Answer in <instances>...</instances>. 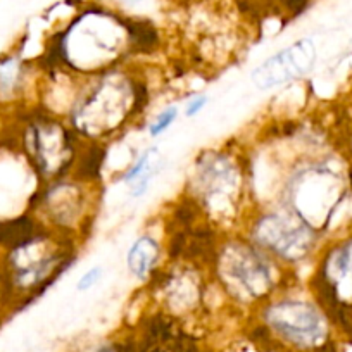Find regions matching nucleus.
I'll return each instance as SVG.
<instances>
[{"label": "nucleus", "mask_w": 352, "mask_h": 352, "mask_svg": "<svg viewBox=\"0 0 352 352\" xmlns=\"http://www.w3.org/2000/svg\"><path fill=\"white\" fill-rule=\"evenodd\" d=\"M314 63V49L309 42H300L272 57L252 74L254 83L259 88H270L285 83L311 69Z\"/></svg>", "instance_id": "obj_1"}, {"label": "nucleus", "mask_w": 352, "mask_h": 352, "mask_svg": "<svg viewBox=\"0 0 352 352\" xmlns=\"http://www.w3.org/2000/svg\"><path fill=\"white\" fill-rule=\"evenodd\" d=\"M273 321L282 333L296 340H307L309 337H316L318 327H320L316 313L299 304L276 307Z\"/></svg>", "instance_id": "obj_2"}, {"label": "nucleus", "mask_w": 352, "mask_h": 352, "mask_svg": "<svg viewBox=\"0 0 352 352\" xmlns=\"http://www.w3.org/2000/svg\"><path fill=\"white\" fill-rule=\"evenodd\" d=\"M35 236V223L28 216L0 221V245L2 247H9V249L14 250L28 243Z\"/></svg>", "instance_id": "obj_3"}, {"label": "nucleus", "mask_w": 352, "mask_h": 352, "mask_svg": "<svg viewBox=\"0 0 352 352\" xmlns=\"http://www.w3.org/2000/svg\"><path fill=\"white\" fill-rule=\"evenodd\" d=\"M159 256V245L155 240L151 236H144V239L137 240L131 247L130 254H128V266L131 272L140 278H145L151 275L152 266L155 264Z\"/></svg>", "instance_id": "obj_4"}, {"label": "nucleus", "mask_w": 352, "mask_h": 352, "mask_svg": "<svg viewBox=\"0 0 352 352\" xmlns=\"http://www.w3.org/2000/svg\"><path fill=\"white\" fill-rule=\"evenodd\" d=\"M126 28L128 33H130L131 43H133L138 50H142V52H151V50H154L155 47H157V32H155L154 26H151L148 23H126Z\"/></svg>", "instance_id": "obj_5"}, {"label": "nucleus", "mask_w": 352, "mask_h": 352, "mask_svg": "<svg viewBox=\"0 0 352 352\" xmlns=\"http://www.w3.org/2000/svg\"><path fill=\"white\" fill-rule=\"evenodd\" d=\"M104 155H106L104 148L97 147V145L88 147L87 152H83V155H81L80 164H78V178L87 182H92L96 178H99Z\"/></svg>", "instance_id": "obj_6"}, {"label": "nucleus", "mask_w": 352, "mask_h": 352, "mask_svg": "<svg viewBox=\"0 0 352 352\" xmlns=\"http://www.w3.org/2000/svg\"><path fill=\"white\" fill-rule=\"evenodd\" d=\"M195 218H197V208L192 202H184L175 212L176 223L184 226V228H188L195 221Z\"/></svg>", "instance_id": "obj_7"}, {"label": "nucleus", "mask_w": 352, "mask_h": 352, "mask_svg": "<svg viewBox=\"0 0 352 352\" xmlns=\"http://www.w3.org/2000/svg\"><path fill=\"white\" fill-rule=\"evenodd\" d=\"M176 114H178V111H176V107H169V109H166L164 113H162L161 116H159L157 120H155V123L152 124L151 133L155 137V135H159V133H161V131H164L166 128H168L169 124H171L173 121H175Z\"/></svg>", "instance_id": "obj_8"}, {"label": "nucleus", "mask_w": 352, "mask_h": 352, "mask_svg": "<svg viewBox=\"0 0 352 352\" xmlns=\"http://www.w3.org/2000/svg\"><path fill=\"white\" fill-rule=\"evenodd\" d=\"M133 96H135V102H133V109H131V113L138 114L144 111V107L147 106L148 102L147 87H145L144 83H133Z\"/></svg>", "instance_id": "obj_9"}, {"label": "nucleus", "mask_w": 352, "mask_h": 352, "mask_svg": "<svg viewBox=\"0 0 352 352\" xmlns=\"http://www.w3.org/2000/svg\"><path fill=\"white\" fill-rule=\"evenodd\" d=\"M99 280H100V268L90 270V272L85 273L83 278H81L80 282H78V289H80V290L90 289V287L96 285V283L99 282Z\"/></svg>", "instance_id": "obj_10"}, {"label": "nucleus", "mask_w": 352, "mask_h": 352, "mask_svg": "<svg viewBox=\"0 0 352 352\" xmlns=\"http://www.w3.org/2000/svg\"><path fill=\"white\" fill-rule=\"evenodd\" d=\"M206 102H208V99H206V97H197V99H195L194 102H192L190 106H188L187 116H195V114H197L199 111H201L202 107L206 106Z\"/></svg>", "instance_id": "obj_11"}, {"label": "nucleus", "mask_w": 352, "mask_h": 352, "mask_svg": "<svg viewBox=\"0 0 352 352\" xmlns=\"http://www.w3.org/2000/svg\"><path fill=\"white\" fill-rule=\"evenodd\" d=\"M287 9H290L292 12H300L306 8L307 0H282Z\"/></svg>", "instance_id": "obj_12"}, {"label": "nucleus", "mask_w": 352, "mask_h": 352, "mask_svg": "<svg viewBox=\"0 0 352 352\" xmlns=\"http://www.w3.org/2000/svg\"><path fill=\"white\" fill-rule=\"evenodd\" d=\"M318 352H337V349H335V345L331 342H327V344L318 349Z\"/></svg>", "instance_id": "obj_13"}, {"label": "nucleus", "mask_w": 352, "mask_h": 352, "mask_svg": "<svg viewBox=\"0 0 352 352\" xmlns=\"http://www.w3.org/2000/svg\"><path fill=\"white\" fill-rule=\"evenodd\" d=\"M99 352H118V347H104Z\"/></svg>", "instance_id": "obj_14"}, {"label": "nucleus", "mask_w": 352, "mask_h": 352, "mask_svg": "<svg viewBox=\"0 0 352 352\" xmlns=\"http://www.w3.org/2000/svg\"><path fill=\"white\" fill-rule=\"evenodd\" d=\"M349 178H351V187H352V171H351V175H349Z\"/></svg>", "instance_id": "obj_15"}]
</instances>
